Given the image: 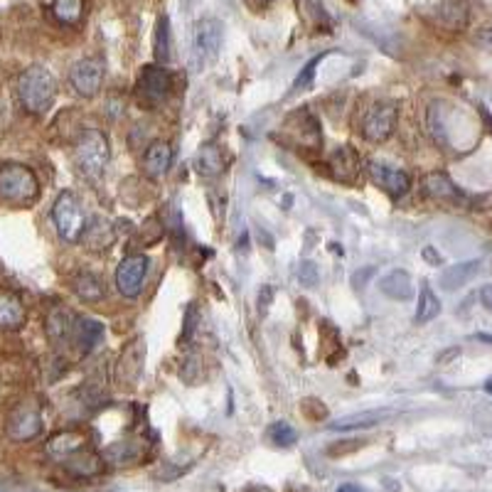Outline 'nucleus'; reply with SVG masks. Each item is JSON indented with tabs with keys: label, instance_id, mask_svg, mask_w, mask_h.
Masks as SVG:
<instances>
[{
	"label": "nucleus",
	"instance_id": "f257e3e1",
	"mask_svg": "<svg viewBox=\"0 0 492 492\" xmlns=\"http://www.w3.org/2000/svg\"><path fill=\"white\" fill-rule=\"evenodd\" d=\"M17 102L20 106L33 113V116H43L52 109L54 96H57V79L52 77V72L43 64H33L27 67L15 84Z\"/></svg>",
	"mask_w": 492,
	"mask_h": 492
},
{
	"label": "nucleus",
	"instance_id": "f03ea898",
	"mask_svg": "<svg viewBox=\"0 0 492 492\" xmlns=\"http://www.w3.org/2000/svg\"><path fill=\"white\" fill-rule=\"evenodd\" d=\"M40 197L37 175L20 162L0 165V202L5 204H33Z\"/></svg>",
	"mask_w": 492,
	"mask_h": 492
},
{
	"label": "nucleus",
	"instance_id": "7ed1b4c3",
	"mask_svg": "<svg viewBox=\"0 0 492 492\" xmlns=\"http://www.w3.org/2000/svg\"><path fill=\"white\" fill-rule=\"evenodd\" d=\"M111 148L109 141L103 136L102 131L96 128H86L82 131L74 143V161H77L79 170L89 175V178H99L106 165H109Z\"/></svg>",
	"mask_w": 492,
	"mask_h": 492
},
{
	"label": "nucleus",
	"instance_id": "20e7f679",
	"mask_svg": "<svg viewBox=\"0 0 492 492\" xmlns=\"http://www.w3.org/2000/svg\"><path fill=\"white\" fill-rule=\"evenodd\" d=\"M52 221H54V230H57L62 241H67V244H77V241H82L86 224H89L77 195L69 192V190L67 192H62V195L57 197L54 207H52Z\"/></svg>",
	"mask_w": 492,
	"mask_h": 492
},
{
	"label": "nucleus",
	"instance_id": "39448f33",
	"mask_svg": "<svg viewBox=\"0 0 492 492\" xmlns=\"http://www.w3.org/2000/svg\"><path fill=\"white\" fill-rule=\"evenodd\" d=\"M170 92H172V77L161 64H148L138 74L136 99L145 109H158L161 103L168 102Z\"/></svg>",
	"mask_w": 492,
	"mask_h": 492
},
{
	"label": "nucleus",
	"instance_id": "423d86ee",
	"mask_svg": "<svg viewBox=\"0 0 492 492\" xmlns=\"http://www.w3.org/2000/svg\"><path fill=\"white\" fill-rule=\"evenodd\" d=\"M221 50V23L214 17H204L192 30V67H210Z\"/></svg>",
	"mask_w": 492,
	"mask_h": 492
},
{
	"label": "nucleus",
	"instance_id": "0eeeda50",
	"mask_svg": "<svg viewBox=\"0 0 492 492\" xmlns=\"http://www.w3.org/2000/svg\"><path fill=\"white\" fill-rule=\"evenodd\" d=\"M44 428L43 421V408L37 407L34 401H23L17 404L13 411L8 414V421H5V433H8L10 441L15 443H27L34 441Z\"/></svg>",
	"mask_w": 492,
	"mask_h": 492
},
{
	"label": "nucleus",
	"instance_id": "6e6552de",
	"mask_svg": "<svg viewBox=\"0 0 492 492\" xmlns=\"http://www.w3.org/2000/svg\"><path fill=\"white\" fill-rule=\"evenodd\" d=\"M399 119V106L394 102H377L362 119V136L369 143H384L394 133Z\"/></svg>",
	"mask_w": 492,
	"mask_h": 492
},
{
	"label": "nucleus",
	"instance_id": "1a4fd4ad",
	"mask_svg": "<svg viewBox=\"0 0 492 492\" xmlns=\"http://www.w3.org/2000/svg\"><path fill=\"white\" fill-rule=\"evenodd\" d=\"M145 365V339L133 338L126 348L121 349L119 359H116V369L113 377L121 387H136Z\"/></svg>",
	"mask_w": 492,
	"mask_h": 492
},
{
	"label": "nucleus",
	"instance_id": "9d476101",
	"mask_svg": "<svg viewBox=\"0 0 492 492\" xmlns=\"http://www.w3.org/2000/svg\"><path fill=\"white\" fill-rule=\"evenodd\" d=\"M103 84V64L99 60H79L69 69V86L79 93L82 99H93L102 92Z\"/></svg>",
	"mask_w": 492,
	"mask_h": 492
},
{
	"label": "nucleus",
	"instance_id": "9b49d317",
	"mask_svg": "<svg viewBox=\"0 0 492 492\" xmlns=\"http://www.w3.org/2000/svg\"><path fill=\"white\" fill-rule=\"evenodd\" d=\"M367 172L379 190H384L391 200H401L411 190V178L399 168H394L384 161H369L367 162Z\"/></svg>",
	"mask_w": 492,
	"mask_h": 492
},
{
	"label": "nucleus",
	"instance_id": "f8f14e48",
	"mask_svg": "<svg viewBox=\"0 0 492 492\" xmlns=\"http://www.w3.org/2000/svg\"><path fill=\"white\" fill-rule=\"evenodd\" d=\"M148 269H151L148 256L143 254L126 256V259L119 263V269H116V286H119L121 293L126 298H136L138 293L143 290Z\"/></svg>",
	"mask_w": 492,
	"mask_h": 492
},
{
	"label": "nucleus",
	"instance_id": "ddd939ff",
	"mask_svg": "<svg viewBox=\"0 0 492 492\" xmlns=\"http://www.w3.org/2000/svg\"><path fill=\"white\" fill-rule=\"evenodd\" d=\"M86 448V436L82 431H62L54 433L50 441L44 443V453L50 456V458L60 460H69L72 456H77L79 450Z\"/></svg>",
	"mask_w": 492,
	"mask_h": 492
},
{
	"label": "nucleus",
	"instance_id": "4468645a",
	"mask_svg": "<svg viewBox=\"0 0 492 492\" xmlns=\"http://www.w3.org/2000/svg\"><path fill=\"white\" fill-rule=\"evenodd\" d=\"M74 325H77V318L72 315V310L62 306H54L47 313V320H44V332L50 338L52 345H64L72 339V332H74Z\"/></svg>",
	"mask_w": 492,
	"mask_h": 492
},
{
	"label": "nucleus",
	"instance_id": "2eb2a0df",
	"mask_svg": "<svg viewBox=\"0 0 492 492\" xmlns=\"http://www.w3.org/2000/svg\"><path fill=\"white\" fill-rule=\"evenodd\" d=\"M145 456V443L136 438H123V441L111 443L109 448L103 450V463L109 466H133Z\"/></svg>",
	"mask_w": 492,
	"mask_h": 492
},
{
	"label": "nucleus",
	"instance_id": "dca6fc26",
	"mask_svg": "<svg viewBox=\"0 0 492 492\" xmlns=\"http://www.w3.org/2000/svg\"><path fill=\"white\" fill-rule=\"evenodd\" d=\"M27 320V310L23 300L13 290L0 289V328L3 330H20Z\"/></svg>",
	"mask_w": 492,
	"mask_h": 492
},
{
	"label": "nucleus",
	"instance_id": "f3484780",
	"mask_svg": "<svg viewBox=\"0 0 492 492\" xmlns=\"http://www.w3.org/2000/svg\"><path fill=\"white\" fill-rule=\"evenodd\" d=\"M116 241V227L111 224L109 220H102L96 217L86 224L84 237H82V244L89 249V251H106Z\"/></svg>",
	"mask_w": 492,
	"mask_h": 492
},
{
	"label": "nucleus",
	"instance_id": "a211bd4d",
	"mask_svg": "<svg viewBox=\"0 0 492 492\" xmlns=\"http://www.w3.org/2000/svg\"><path fill=\"white\" fill-rule=\"evenodd\" d=\"M170 165H172V148L170 143L155 141L153 145H148V151L143 155V172L151 180H161L162 175H168Z\"/></svg>",
	"mask_w": 492,
	"mask_h": 492
},
{
	"label": "nucleus",
	"instance_id": "6ab92c4d",
	"mask_svg": "<svg viewBox=\"0 0 492 492\" xmlns=\"http://www.w3.org/2000/svg\"><path fill=\"white\" fill-rule=\"evenodd\" d=\"M103 338V325L93 318H77V325H74V332H72V339L82 355H89Z\"/></svg>",
	"mask_w": 492,
	"mask_h": 492
},
{
	"label": "nucleus",
	"instance_id": "aec40b11",
	"mask_svg": "<svg viewBox=\"0 0 492 492\" xmlns=\"http://www.w3.org/2000/svg\"><path fill=\"white\" fill-rule=\"evenodd\" d=\"M72 289L86 303H99L106 296V283L102 280V276H96L93 271H79L72 280Z\"/></svg>",
	"mask_w": 492,
	"mask_h": 492
},
{
	"label": "nucleus",
	"instance_id": "412c9836",
	"mask_svg": "<svg viewBox=\"0 0 492 492\" xmlns=\"http://www.w3.org/2000/svg\"><path fill=\"white\" fill-rule=\"evenodd\" d=\"M298 13L303 17V23L313 30L328 33L332 30V17L325 10L323 0H298Z\"/></svg>",
	"mask_w": 492,
	"mask_h": 492
},
{
	"label": "nucleus",
	"instance_id": "4be33fe9",
	"mask_svg": "<svg viewBox=\"0 0 492 492\" xmlns=\"http://www.w3.org/2000/svg\"><path fill=\"white\" fill-rule=\"evenodd\" d=\"M379 290L391 300H408L414 296V286H411V276L401 269H394L379 280Z\"/></svg>",
	"mask_w": 492,
	"mask_h": 492
},
{
	"label": "nucleus",
	"instance_id": "5701e85b",
	"mask_svg": "<svg viewBox=\"0 0 492 492\" xmlns=\"http://www.w3.org/2000/svg\"><path fill=\"white\" fill-rule=\"evenodd\" d=\"M424 192L433 200H441V202H456L460 200V190L453 185V180L443 172H431L428 178L424 180Z\"/></svg>",
	"mask_w": 492,
	"mask_h": 492
},
{
	"label": "nucleus",
	"instance_id": "b1692460",
	"mask_svg": "<svg viewBox=\"0 0 492 492\" xmlns=\"http://www.w3.org/2000/svg\"><path fill=\"white\" fill-rule=\"evenodd\" d=\"M480 271V261H460L456 266L446 269L441 276V286L446 290H458L460 286H466L467 280H473V276Z\"/></svg>",
	"mask_w": 492,
	"mask_h": 492
},
{
	"label": "nucleus",
	"instance_id": "393cba45",
	"mask_svg": "<svg viewBox=\"0 0 492 492\" xmlns=\"http://www.w3.org/2000/svg\"><path fill=\"white\" fill-rule=\"evenodd\" d=\"M330 165L335 170V178L342 182H355L359 172V158L352 148H339L330 158Z\"/></svg>",
	"mask_w": 492,
	"mask_h": 492
},
{
	"label": "nucleus",
	"instance_id": "a878e982",
	"mask_svg": "<svg viewBox=\"0 0 492 492\" xmlns=\"http://www.w3.org/2000/svg\"><path fill=\"white\" fill-rule=\"evenodd\" d=\"M103 466V458H99L96 453L92 450H79L77 456H72L69 460H64V467H67V473L77 477H92L96 476Z\"/></svg>",
	"mask_w": 492,
	"mask_h": 492
},
{
	"label": "nucleus",
	"instance_id": "bb28decb",
	"mask_svg": "<svg viewBox=\"0 0 492 492\" xmlns=\"http://www.w3.org/2000/svg\"><path fill=\"white\" fill-rule=\"evenodd\" d=\"M195 168H197V172H200V175H204V178L220 175L221 168H224V158H221L220 145H214V143L202 145V148L197 151Z\"/></svg>",
	"mask_w": 492,
	"mask_h": 492
},
{
	"label": "nucleus",
	"instance_id": "cd10ccee",
	"mask_svg": "<svg viewBox=\"0 0 492 492\" xmlns=\"http://www.w3.org/2000/svg\"><path fill=\"white\" fill-rule=\"evenodd\" d=\"M84 8L86 0H54V3H52V15L57 17L62 25L74 27L82 23Z\"/></svg>",
	"mask_w": 492,
	"mask_h": 492
},
{
	"label": "nucleus",
	"instance_id": "c85d7f7f",
	"mask_svg": "<svg viewBox=\"0 0 492 492\" xmlns=\"http://www.w3.org/2000/svg\"><path fill=\"white\" fill-rule=\"evenodd\" d=\"M153 52H155V60L161 67H165L170 60H172V44H170V20L168 15L158 17V23H155V34H153Z\"/></svg>",
	"mask_w": 492,
	"mask_h": 492
},
{
	"label": "nucleus",
	"instance_id": "c756f323",
	"mask_svg": "<svg viewBox=\"0 0 492 492\" xmlns=\"http://www.w3.org/2000/svg\"><path fill=\"white\" fill-rule=\"evenodd\" d=\"M438 13H441V20L446 25L458 30V27H466L470 8H467V0H443Z\"/></svg>",
	"mask_w": 492,
	"mask_h": 492
},
{
	"label": "nucleus",
	"instance_id": "7c9ffc66",
	"mask_svg": "<svg viewBox=\"0 0 492 492\" xmlns=\"http://www.w3.org/2000/svg\"><path fill=\"white\" fill-rule=\"evenodd\" d=\"M441 313V303L433 296V290L424 286L421 296H418V308H416V323H431L436 315Z\"/></svg>",
	"mask_w": 492,
	"mask_h": 492
},
{
	"label": "nucleus",
	"instance_id": "2f4dec72",
	"mask_svg": "<svg viewBox=\"0 0 492 492\" xmlns=\"http://www.w3.org/2000/svg\"><path fill=\"white\" fill-rule=\"evenodd\" d=\"M266 436H269V441H271L273 446H280V448H289L298 438L296 428H293L289 421H276V424H271Z\"/></svg>",
	"mask_w": 492,
	"mask_h": 492
},
{
	"label": "nucleus",
	"instance_id": "473e14b6",
	"mask_svg": "<svg viewBox=\"0 0 492 492\" xmlns=\"http://www.w3.org/2000/svg\"><path fill=\"white\" fill-rule=\"evenodd\" d=\"M384 416H389V411H367V414L359 416H349L348 421H338V424H332V428H357V426H372L377 421H384Z\"/></svg>",
	"mask_w": 492,
	"mask_h": 492
},
{
	"label": "nucleus",
	"instance_id": "72a5a7b5",
	"mask_svg": "<svg viewBox=\"0 0 492 492\" xmlns=\"http://www.w3.org/2000/svg\"><path fill=\"white\" fill-rule=\"evenodd\" d=\"M320 279V273H318V266L313 261H303L300 263V269H298V280L306 286V289H313L315 283Z\"/></svg>",
	"mask_w": 492,
	"mask_h": 492
},
{
	"label": "nucleus",
	"instance_id": "f704fd0d",
	"mask_svg": "<svg viewBox=\"0 0 492 492\" xmlns=\"http://www.w3.org/2000/svg\"><path fill=\"white\" fill-rule=\"evenodd\" d=\"M320 60H323V57H313V60L308 62L306 69H303V72H300V74H298L296 86H293V89H306V86L310 84V79H313L315 67H318V64H320Z\"/></svg>",
	"mask_w": 492,
	"mask_h": 492
},
{
	"label": "nucleus",
	"instance_id": "c9c22d12",
	"mask_svg": "<svg viewBox=\"0 0 492 492\" xmlns=\"http://www.w3.org/2000/svg\"><path fill=\"white\" fill-rule=\"evenodd\" d=\"M480 300H483V306L492 313V283H490V286H485V289L480 290Z\"/></svg>",
	"mask_w": 492,
	"mask_h": 492
},
{
	"label": "nucleus",
	"instance_id": "e433bc0d",
	"mask_svg": "<svg viewBox=\"0 0 492 492\" xmlns=\"http://www.w3.org/2000/svg\"><path fill=\"white\" fill-rule=\"evenodd\" d=\"M480 40H483V44L492 47V27L490 30H485V33H480Z\"/></svg>",
	"mask_w": 492,
	"mask_h": 492
},
{
	"label": "nucleus",
	"instance_id": "4c0bfd02",
	"mask_svg": "<svg viewBox=\"0 0 492 492\" xmlns=\"http://www.w3.org/2000/svg\"><path fill=\"white\" fill-rule=\"evenodd\" d=\"M338 492H362V490H359V487H357V485L349 483V485H342V487H339Z\"/></svg>",
	"mask_w": 492,
	"mask_h": 492
},
{
	"label": "nucleus",
	"instance_id": "58836bf2",
	"mask_svg": "<svg viewBox=\"0 0 492 492\" xmlns=\"http://www.w3.org/2000/svg\"><path fill=\"white\" fill-rule=\"evenodd\" d=\"M249 492H271V490H269V487H251Z\"/></svg>",
	"mask_w": 492,
	"mask_h": 492
},
{
	"label": "nucleus",
	"instance_id": "ea45409f",
	"mask_svg": "<svg viewBox=\"0 0 492 492\" xmlns=\"http://www.w3.org/2000/svg\"><path fill=\"white\" fill-rule=\"evenodd\" d=\"M487 389H490V391H492V384H487Z\"/></svg>",
	"mask_w": 492,
	"mask_h": 492
}]
</instances>
